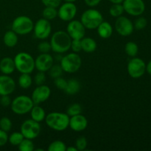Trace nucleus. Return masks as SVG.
Masks as SVG:
<instances>
[{"label":"nucleus","instance_id":"1","mask_svg":"<svg viewBox=\"0 0 151 151\" xmlns=\"http://www.w3.org/2000/svg\"><path fill=\"white\" fill-rule=\"evenodd\" d=\"M72 40L66 31H56L50 38V43L52 50L57 54L67 52L70 50Z\"/></svg>","mask_w":151,"mask_h":151},{"label":"nucleus","instance_id":"2","mask_svg":"<svg viewBox=\"0 0 151 151\" xmlns=\"http://www.w3.org/2000/svg\"><path fill=\"white\" fill-rule=\"evenodd\" d=\"M69 116L63 112H51L46 115L45 122L47 126L55 131H63L69 128Z\"/></svg>","mask_w":151,"mask_h":151},{"label":"nucleus","instance_id":"3","mask_svg":"<svg viewBox=\"0 0 151 151\" xmlns=\"http://www.w3.org/2000/svg\"><path fill=\"white\" fill-rule=\"evenodd\" d=\"M13 60L16 69L20 73L31 74L35 69L34 58L25 52H21L16 54Z\"/></svg>","mask_w":151,"mask_h":151},{"label":"nucleus","instance_id":"4","mask_svg":"<svg viewBox=\"0 0 151 151\" xmlns=\"http://www.w3.org/2000/svg\"><path fill=\"white\" fill-rule=\"evenodd\" d=\"M62 69L66 73H75L82 66V59L78 53L70 52L62 57L60 60Z\"/></svg>","mask_w":151,"mask_h":151},{"label":"nucleus","instance_id":"5","mask_svg":"<svg viewBox=\"0 0 151 151\" xmlns=\"http://www.w3.org/2000/svg\"><path fill=\"white\" fill-rule=\"evenodd\" d=\"M103 21L102 13L94 8L85 10L81 16V22L86 29H96Z\"/></svg>","mask_w":151,"mask_h":151},{"label":"nucleus","instance_id":"6","mask_svg":"<svg viewBox=\"0 0 151 151\" xmlns=\"http://www.w3.org/2000/svg\"><path fill=\"white\" fill-rule=\"evenodd\" d=\"M34 103L31 97L27 95H19L15 97L11 102L10 108L12 111L17 115H24L29 113Z\"/></svg>","mask_w":151,"mask_h":151},{"label":"nucleus","instance_id":"7","mask_svg":"<svg viewBox=\"0 0 151 151\" xmlns=\"http://www.w3.org/2000/svg\"><path fill=\"white\" fill-rule=\"evenodd\" d=\"M34 22L27 16H19L13 19L11 29L18 35H26L32 32Z\"/></svg>","mask_w":151,"mask_h":151},{"label":"nucleus","instance_id":"8","mask_svg":"<svg viewBox=\"0 0 151 151\" xmlns=\"http://www.w3.org/2000/svg\"><path fill=\"white\" fill-rule=\"evenodd\" d=\"M41 127L40 122L32 119H26L22 122L20 127V132L25 139H34L41 134Z\"/></svg>","mask_w":151,"mask_h":151},{"label":"nucleus","instance_id":"9","mask_svg":"<svg viewBox=\"0 0 151 151\" xmlns=\"http://www.w3.org/2000/svg\"><path fill=\"white\" fill-rule=\"evenodd\" d=\"M128 75L134 79H137L145 75L146 72V63L142 59L134 57L129 60L127 66Z\"/></svg>","mask_w":151,"mask_h":151},{"label":"nucleus","instance_id":"10","mask_svg":"<svg viewBox=\"0 0 151 151\" xmlns=\"http://www.w3.org/2000/svg\"><path fill=\"white\" fill-rule=\"evenodd\" d=\"M33 32L35 38L40 40H45L49 38L52 32V24L50 21L44 18L39 19L34 24Z\"/></svg>","mask_w":151,"mask_h":151},{"label":"nucleus","instance_id":"11","mask_svg":"<svg viewBox=\"0 0 151 151\" xmlns=\"http://www.w3.org/2000/svg\"><path fill=\"white\" fill-rule=\"evenodd\" d=\"M115 30L121 36L127 37L131 35L134 30V23L131 19L124 16L116 18L114 24Z\"/></svg>","mask_w":151,"mask_h":151},{"label":"nucleus","instance_id":"12","mask_svg":"<svg viewBox=\"0 0 151 151\" xmlns=\"http://www.w3.org/2000/svg\"><path fill=\"white\" fill-rule=\"evenodd\" d=\"M78 13V7L75 2H64L60 4L58 10V16L63 22L73 20Z\"/></svg>","mask_w":151,"mask_h":151},{"label":"nucleus","instance_id":"13","mask_svg":"<svg viewBox=\"0 0 151 151\" xmlns=\"http://www.w3.org/2000/svg\"><path fill=\"white\" fill-rule=\"evenodd\" d=\"M122 4L124 11L130 16H141L145 10V4L143 0H124Z\"/></svg>","mask_w":151,"mask_h":151},{"label":"nucleus","instance_id":"14","mask_svg":"<svg viewBox=\"0 0 151 151\" xmlns=\"http://www.w3.org/2000/svg\"><path fill=\"white\" fill-rule=\"evenodd\" d=\"M86 28L79 20L70 21L66 27V32L72 40H81L85 37Z\"/></svg>","mask_w":151,"mask_h":151},{"label":"nucleus","instance_id":"15","mask_svg":"<svg viewBox=\"0 0 151 151\" xmlns=\"http://www.w3.org/2000/svg\"><path fill=\"white\" fill-rule=\"evenodd\" d=\"M51 95V89L47 85L38 86L32 91L31 94V99L35 105H40L44 103L50 98Z\"/></svg>","mask_w":151,"mask_h":151},{"label":"nucleus","instance_id":"16","mask_svg":"<svg viewBox=\"0 0 151 151\" xmlns=\"http://www.w3.org/2000/svg\"><path fill=\"white\" fill-rule=\"evenodd\" d=\"M54 64V58L50 53H41L35 59V67L38 72H48Z\"/></svg>","mask_w":151,"mask_h":151},{"label":"nucleus","instance_id":"17","mask_svg":"<svg viewBox=\"0 0 151 151\" xmlns=\"http://www.w3.org/2000/svg\"><path fill=\"white\" fill-rule=\"evenodd\" d=\"M14 79L7 75H0V96L10 95L16 89Z\"/></svg>","mask_w":151,"mask_h":151},{"label":"nucleus","instance_id":"18","mask_svg":"<svg viewBox=\"0 0 151 151\" xmlns=\"http://www.w3.org/2000/svg\"><path fill=\"white\" fill-rule=\"evenodd\" d=\"M87 126H88V120L86 117L81 114L70 116L69 118V127L72 131L81 132L86 129Z\"/></svg>","mask_w":151,"mask_h":151},{"label":"nucleus","instance_id":"19","mask_svg":"<svg viewBox=\"0 0 151 151\" xmlns=\"http://www.w3.org/2000/svg\"><path fill=\"white\" fill-rule=\"evenodd\" d=\"M16 70L14 60L10 57H4L0 60V72L3 75H10Z\"/></svg>","mask_w":151,"mask_h":151},{"label":"nucleus","instance_id":"20","mask_svg":"<svg viewBox=\"0 0 151 151\" xmlns=\"http://www.w3.org/2000/svg\"><path fill=\"white\" fill-rule=\"evenodd\" d=\"M97 30V34L100 38L103 39H107L110 38L113 34V27L109 22H106L103 20L101 23L100 24L97 28L96 29Z\"/></svg>","mask_w":151,"mask_h":151},{"label":"nucleus","instance_id":"21","mask_svg":"<svg viewBox=\"0 0 151 151\" xmlns=\"http://www.w3.org/2000/svg\"><path fill=\"white\" fill-rule=\"evenodd\" d=\"M18 41H19L18 35L12 29L5 32L4 36H3V42H4V45L9 48H13V47H16L18 44Z\"/></svg>","mask_w":151,"mask_h":151},{"label":"nucleus","instance_id":"22","mask_svg":"<svg viewBox=\"0 0 151 151\" xmlns=\"http://www.w3.org/2000/svg\"><path fill=\"white\" fill-rule=\"evenodd\" d=\"M29 113H30L31 119L38 122H43L45 119L47 115L44 108L40 106L39 105H34Z\"/></svg>","mask_w":151,"mask_h":151},{"label":"nucleus","instance_id":"23","mask_svg":"<svg viewBox=\"0 0 151 151\" xmlns=\"http://www.w3.org/2000/svg\"><path fill=\"white\" fill-rule=\"evenodd\" d=\"M81 41L82 50L85 52H94L97 49V42L91 37H83Z\"/></svg>","mask_w":151,"mask_h":151},{"label":"nucleus","instance_id":"24","mask_svg":"<svg viewBox=\"0 0 151 151\" xmlns=\"http://www.w3.org/2000/svg\"><path fill=\"white\" fill-rule=\"evenodd\" d=\"M80 89H81V83L79 81L75 78H72L67 81V84L63 91L69 95H75L79 92Z\"/></svg>","mask_w":151,"mask_h":151},{"label":"nucleus","instance_id":"25","mask_svg":"<svg viewBox=\"0 0 151 151\" xmlns=\"http://www.w3.org/2000/svg\"><path fill=\"white\" fill-rule=\"evenodd\" d=\"M18 84L23 89H27L30 88L32 84V78L30 74L21 73L18 79Z\"/></svg>","mask_w":151,"mask_h":151},{"label":"nucleus","instance_id":"26","mask_svg":"<svg viewBox=\"0 0 151 151\" xmlns=\"http://www.w3.org/2000/svg\"><path fill=\"white\" fill-rule=\"evenodd\" d=\"M125 52L129 57H136L139 52L138 45L135 42L129 41V42H128L125 44Z\"/></svg>","mask_w":151,"mask_h":151},{"label":"nucleus","instance_id":"27","mask_svg":"<svg viewBox=\"0 0 151 151\" xmlns=\"http://www.w3.org/2000/svg\"><path fill=\"white\" fill-rule=\"evenodd\" d=\"M43 18L49 21H52L58 17V10L55 7H45L42 11Z\"/></svg>","mask_w":151,"mask_h":151},{"label":"nucleus","instance_id":"28","mask_svg":"<svg viewBox=\"0 0 151 151\" xmlns=\"http://www.w3.org/2000/svg\"><path fill=\"white\" fill-rule=\"evenodd\" d=\"M24 139V137L20 131H16L8 136V142L13 146H18Z\"/></svg>","mask_w":151,"mask_h":151},{"label":"nucleus","instance_id":"29","mask_svg":"<svg viewBox=\"0 0 151 151\" xmlns=\"http://www.w3.org/2000/svg\"><path fill=\"white\" fill-rule=\"evenodd\" d=\"M47 150L48 151H66V145L61 140H55L49 145Z\"/></svg>","mask_w":151,"mask_h":151},{"label":"nucleus","instance_id":"30","mask_svg":"<svg viewBox=\"0 0 151 151\" xmlns=\"http://www.w3.org/2000/svg\"><path fill=\"white\" fill-rule=\"evenodd\" d=\"M18 148L20 151H32L35 150V145L32 139L24 138L18 145Z\"/></svg>","mask_w":151,"mask_h":151},{"label":"nucleus","instance_id":"31","mask_svg":"<svg viewBox=\"0 0 151 151\" xmlns=\"http://www.w3.org/2000/svg\"><path fill=\"white\" fill-rule=\"evenodd\" d=\"M124 8L122 4H112L109 9V13L112 17L118 18L122 16L124 13Z\"/></svg>","mask_w":151,"mask_h":151},{"label":"nucleus","instance_id":"32","mask_svg":"<svg viewBox=\"0 0 151 151\" xmlns=\"http://www.w3.org/2000/svg\"><path fill=\"white\" fill-rule=\"evenodd\" d=\"M81 112H82V107L78 103H73V104H72L68 107L67 111H66V114L69 115V117L80 114H81Z\"/></svg>","mask_w":151,"mask_h":151},{"label":"nucleus","instance_id":"33","mask_svg":"<svg viewBox=\"0 0 151 151\" xmlns=\"http://www.w3.org/2000/svg\"><path fill=\"white\" fill-rule=\"evenodd\" d=\"M13 124L10 118L7 116H3L0 119V128L5 132H9L11 130Z\"/></svg>","mask_w":151,"mask_h":151},{"label":"nucleus","instance_id":"34","mask_svg":"<svg viewBox=\"0 0 151 151\" xmlns=\"http://www.w3.org/2000/svg\"><path fill=\"white\" fill-rule=\"evenodd\" d=\"M49 72V75L51 78H57L59 77H61L62 73H63V69H62L60 65H52L51 68L50 69Z\"/></svg>","mask_w":151,"mask_h":151},{"label":"nucleus","instance_id":"35","mask_svg":"<svg viewBox=\"0 0 151 151\" xmlns=\"http://www.w3.org/2000/svg\"><path fill=\"white\" fill-rule=\"evenodd\" d=\"M87 145L88 142L86 138L85 137H80L77 139L75 146L78 151H83L86 149Z\"/></svg>","mask_w":151,"mask_h":151},{"label":"nucleus","instance_id":"36","mask_svg":"<svg viewBox=\"0 0 151 151\" xmlns=\"http://www.w3.org/2000/svg\"><path fill=\"white\" fill-rule=\"evenodd\" d=\"M147 24V19L145 17H139L136 19L134 22V29H138V30H141V29H145Z\"/></svg>","mask_w":151,"mask_h":151},{"label":"nucleus","instance_id":"37","mask_svg":"<svg viewBox=\"0 0 151 151\" xmlns=\"http://www.w3.org/2000/svg\"><path fill=\"white\" fill-rule=\"evenodd\" d=\"M38 50L41 53H49L52 50L51 45L49 41L42 40L38 45Z\"/></svg>","mask_w":151,"mask_h":151},{"label":"nucleus","instance_id":"38","mask_svg":"<svg viewBox=\"0 0 151 151\" xmlns=\"http://www.w3.org/2000/svg\"><path fill=\"white\" fill-rule=\"evenodd\" d=\"M46 78H47V77H46L45 72H38L34 77V81H35V84L37 86H40L44 84L46 81Z\"/></svg>","mask_w":151,"mask_h":151},{"label":"nucleus","instance_id":"39","mask_svg":"<svg viewBox=\"0 0 151 151\" xmlns=\"http://www.w3.org/2000/svg\"><path fill=\"white\" fill-rule=\"evenodd\" d=\"M54 84L58 89L64 90L67 84V81L61 77H59V78H55Z\"/></svg>","mask_w":151,"mask_h":151},{"label":"nucleus","instance_id":"40","mask_svg":"<svg viewBox=\"0 0 151 151\" xmlns=\"http://www.w3.org/2000/svg\"><path fill=\"white\" fill-rule=\"evenodd\" d=\"M62 0H41V2L43 3L45 7H52L58 8L61 4Z\"/></svg>","mask_w":151,"mask_h":151},{"label":"nucleus","instance_id":"41","mask_svg":"<svg viewBox=\"0 0 151 151\" xmlns=\"http://www.w3.org/2000/svg\"><path fill=\"white\" fill-rule=\"evenodd\" d=\"M70 50H72L73 52L79 53L82 50L81 40H72Z\"/></svg>","mask_w":151,"mask_h":151},{"label":"nucleus","instance_id":"42","mask_svg":"<svg viewBox=\"0 0 151 151\" xmlns=\"http://www.w3.org/2000/svg\"><path fill=\"white\" fill-rule=\"evenodd\" d=\"M12 100L10 99V95L0 96V105L3 107H8L11 104Z\"/></svg>","mask_w":151,"mask_h":151},{"label":"nucleus","instance_id":"43","mask_svg":"<svg viewBox=\"0 0 151 151\" xmlns=\"http://www.w3.org/2000/svg\"><path fill=\"white\" fill-rule=\"evenodd\" d=\"M8 142V135L7 133L0 128V147L5 145Z\"/></svg>","mask_w":151,"mask_h":151},{"label":"nucleus","instance_id":"44","mask_svg":"<svg viewBox=\"0 0 151 151\" xmlns=\"http://www.w3.org/2000/svg\"><path fill=\"white\" fill-rule=\"evenodd\" d=\"M85 4L89 7H94L98 5L102 0H83Z\"/></svg>","mask_w":151,"mask_h":151},{"label":"nucleus","instance_id":"45","mask_svg":"<svg viewBox=\"0 0 151 151\" xmlns=\"http://www.w3.org/2000/svg\"><path fill=\"white\" fill-rule=\"evenodd\" d=\"M146 71L147 72V73L149 75H151V60L148 62L147 65H146Z\"/></svg>","mask_w":151,"mask_h":151},{"label":"nucleus","instance_id":"46","mask_svg":"<svg viewBox=\"0 0 151 151\" xmlns=\"http://www.w3.org/2000/svg\"><path fill=\"white\" fill-rule=\"evenodd\" d=\"M112 4H122L124 0H109Z\"/></svg>","mask_w":151,"mask_h":151},{"label":"nucleus","instance_id":"47","mask_svg":"<svg viewBox=\"0 0 151 151\" xmlns=\"http://www.w3.org/2000/svg\"><path fill=\"white\" fill-rule=\"evenodd\" d=\"M66 151H78L75 146H70V147H66Z\"/></svg>","mask_w":151,"mask_h":151},{"label":"nucleus","instance_id":"48","mask_svg":"<svg viewBox=\"0 0 151 151\" xmlns=\"http://www.w3.org/2000/svg\"><path fill=\"white\" fill-rule=\"evenodd\" d=\"M62 1H63L64 2H75L77 0H62Z\"/></svg>","mask_w":151,"mask_h":151},{"label":"nucleus","instance_id":"49","mask_svg":"<svg viewBox=\"0 0 151 151\" xmlns=\"http://www.w3.org/2000/svg\"><path fill=\"white\" fill-rule=\"evenodd\" d=\"M34 150H36V151H44V149H41V148H38V149H35Z\"/></svg>","mask_w":151,"mask_h":151}]
</instances>
